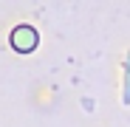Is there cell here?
<instances>
[{
	"label": "cell",
	"instance_id": "6da1fadb",
	"mask_svg": "<svg viewBox=\"0 0 130 127\" xmlns=\"http://www.w3.org/2000/svg\"><path fill=\"white\" fill-rule=\"evenodd\" d=\"M122 104L130 107V51L124 57V79H122Z\"/></svg>",
	"mask_w": 130,
	"mask_h": 127
}]
</instances>
